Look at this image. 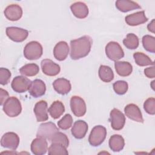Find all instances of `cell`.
<instances>
[{"label": "cell", "mask_w": 155, "mask_h": 155, "mask_svg": "<svg viewBox=\"0 0 155 155\" xmlns=\"http://www.w3.org/2000/svg\"><path fill=\"white\" fill-rule=\"evenodd\" d=\"M115 4L116 8L122 12H127L141 8L137 2L128 0H118L116 1Z\"/></svg>", "instance_id": "cell-23"}, {"label": "cell", "mask_w": 155, "mask_h": 155, "mask_svg": "<svg viewBox=\"0 0 155 155\" xmlns=\"http://www.w3.org/2000/svg\"><path fill=\"white\" fill-rule=\"evenodd\" d=\"M31 81L23 76H16L12 82V88L17 93H24L29 90Z\"/></svg>", "instance_id": "cell-9"}, {"label": "cell", "mask_w": 155, "mask_h": 155, "mask_svg": "<svg viewBox=\"0 0 155 155\" xmlns=\"http://www.w3.org/2000/svg\"><path fill=\"white\" fill-rule=\"evenodd\" d=\"M125 22L128 25L136 26L142 24L148 21V18L145 15L143 11L137 12L131 15H128L125 17Z\"/></svg>", "instance_id": "cell-19"}, {"label": "cell", "mask_w": 155, "mask_h": 155, "mask_svg": "<svg viewBox=\"0 0 155 155\" xmlns=\"http://www.w3.org/2000/svg\"><path fill=\"white\" fill-rule=\"evenodd\" d=\"M125 141L123 137L119 134H114L109 139V147L114 152L120 151L124 147Z\"/></svg>", "instance_id": "cell-25"}, {"label": "cell", "mask_w": 155, "mask_h": 155, "mask_svg": "<svg viewBox=\"0 0 155 155\" xmlns=\"http://www.w3.org/2000/svg\"><path fill=\"white\" fill-rule=\"evenodd\" d=\"M107 136V130L102 125L95 126L91 130L88 141L91 145L97 147L100 145L105 140Z\"/></svg>", "instance_id": "cell-4"}, {"label": "cell", "mask_w": 155, "mask_h": 155, "mask_svg": "<svg viewBox=\"0 0 155 155\" xmlns=\"http://www.w3.org/2000/svg\"><path fill=\"white\" fill-rule=\"evenodd\" d=\"M3 110L8 116L11 117H16L21 113V104L17 97L15 96L10 97L4 104Z\"/></svg>", "instance_id": "cell-2"}, {"label": "cell", "mask_w": 155, "mask_h": 155, "mask_svg": "<svg viewBox=\"0 0 155 155\" xmlns=\"http://www.w3.org/2000/svg\"><path fill=\"white\" fill-rule=\"evenodd\" d=\"M50 142L51 143H56L61 144L66 148H67L69 145V140L67 136H66V134L59 131L57 132L53 136V137L50 140Z\"/></svg>", "instance_id": "cell-33"}, {"label": "cell", "mask_w": 155, "mask_h": 155, "mask_svg": "<svg viewBox=\"0 0 155 155\" xmlns=\"http://www.w3.org/2000/svg\"><path fill=\"white\" fill-rule=\"evenodd\" d=\"M145 75L148 78H154L155 77V67L153 65L151 67H148L144 70Z\"/></svg>", "instance_id": "cell-38"}, {"label": "cell", "mask_w": 155, "mask_h": 155, "mask_svg": "<svg viewBox=\"0 0 155 155\" xmlns=\"http://www.w3.org/2000/svg\"><path fill=\"white\" fill-rule=\"evenodd\" d=\"M70 107L73 114L77 117L83 116L87 110L84 100L78 96H73L70 99Z\"/></svg>", "instance_id": "cell-8"}, {"label": "cell", "mask_w": 155, "mask_h": 155, "mask_svg": "<svg viewBox=\"0 0 155 155\" xmlns=\"http://www.w3.org/2000/svg\"><path fill=\"white\" fill-rule=\"evenodd\" d=\"M65 111V107L62 102L59 101H54L48 109V112L52 118L58 119Z\"/></svg>", "instance_id": "cell-26"}, {"label": "cell", "mask_w": 155, "mask_h": 155, "mask_svg": "<svg viewBox=\"0 0 155 155\" xmlns=\"http://www.w3.org/2000/svg\"><path fill=\"white\" fill-rule=\"evenodd\" d=\"M134 61L139 66L143 67L147 65H154V62L145 54L142 52H136L133 54Z\"/></svg>", "instance_id": "cell-28"}, {"label": "cell", "mask_w": 155, "mask_h": 155, "mask_svg": "<svg viewBox=\"0 0 155 155\" xmlns=\"http://www.w3.org/2000/svg\"><path fill=\"white\" fill-rule=\"evenodd\" d=\"M70 9L74 16L79 19L85 18L88 15V8L82 2H76L70 6Z\"/></svg>", "instance_id": "cell-21"}, {"label": "cell", "mask_w": 155, "mask_h": 155, "mask_svg": "<svg viewBox=\"0 0 155 155\" xmlns=\"http://www.w3.org/2000/svg\"><path fill=\"white\" fill-rule=\"evenodd\" d=\"M41 65L42 72L49 76H56L61 70L60 66L58 64L48 59H43L41 61Z\"/></svg>", "instance_id": "cell-12"}, {"label": "cell", "mask_w": 155, "mask_h": 155, "mask_svg": "<svg viewBox=\"0 0 155 155\" xmlns=\"http://www.w3.org/2000/svg\"><path fill=\"white\" fill-rule=\"evenodd\" d=\"M48 150V143L45 139L36 137L31 143V151L36 155H42L46 153Z\"/></svg>", "instance_id": "cell-15"}, {"label": "cell", "mask_w": 155, "mask_h": 155, "mask_svg": "<svg viewBox=\"0 0 155 155\" xmlns=\"http://www.w3.org/2000/svg\"><path fill=\"white\" fill-rule=\"evenodd\" d=\"M19 143V137L13 132H7L1 137V145L4 148L13 150H16Z\"/></svg>", "instance_id": "cell-10"}, {"label": "cell", "mask_w": 155, "mask_h": 155, "mask_svg": "<svg viewBox=\"0 0 155 155\" xmlns=\"http://www.w3.org/2000/svg\"><path fill=\"white\" fill-rule=\"evenodd\" d=\"M0 97H1V105H2L8 98V92L2 88H0Z\"/></svg>", "instance_id": "cell-39"}, {"label": "cell", "mask_w": 155, "mask_h": 155, "mask_svg": "<svg viewBox=\"0 0 155 155\" xmlns=\"http://www.w3.org/2000/svg\"><path fill=\"white\" fill-rule=\"evenodd\" d=\"M154 81H153L152 82H151V87H152V88H153V90H154Z\"/></svg>", "instance_id": "cell-41"}, {"label": "cell", "mask_w": 155, "mask_h": 155, "mask_svg": "<svg viewBox=\"0 0 155 155\" xmlns=\"http://www.w3.org/2000/svg\"><path fill=\"white\" fill-rule=\"evenodd\" d=\"M105 53L111 61H117L124 56V52L119 43L111 41L105 47Z\"/></svg>", "instance_id": "cell-6"}, {"label": "cell", "mask_w": 155, "mask_h": 155, "mask_svg": "<svg viewBox=\"0 0 155 155\" xmlns=\"http://www.w3.org/2000/svg\"><path fill=\"white\" fill-rule=\"evenodd\" d=\"M48 154L50 155L68 154V153L67 148L64 145L59 143H51V145L48 149Z\"/></svg>", "instance_id": "cell-32"}, {"label": "cell", "mask_w": 155, "mask_h": 155, "mask_svg": "<svg viewBox=\"0 0 155 155\" xmlns=\"http://www.w3.org/2000/svg\"><path fill=\"white\" fill-rule=\"evenodd\" d=\"M6 34L13 41L21 42L28 37V31L25 29L17 27H8L6 28Z\"/></svg>", "instance_id": "cell-7"}, {"label": "cell", "mask_w": 155, "mask_h": 155, "mask_svg": "<svg viewBox=\"0 0 155 155\" xmlns=\"http://www.w3.org/2000/svg\"><path fill=\"white\" fill-rule=\"evenodd\" d=\"M147 28L148 30V31L152 32V33H154V30H155V21L153 19L148 24L147 26Z\"/></svg>", "instance_id": "cell-40"}, {"label": "cell", "mask_w": 155, "mask_h": 155, "mask_svg": "<svg viewBox=\"0 0 155 155\" xmlns=\"http://www.w3.org/2000/svg\"><path fill=\"white\" fill-rule=\"evenodd\" d=\"M53 86L57 93L63 95L68 93L71 88L70 82L65 78L56 79L53 83Z\"/></svg>", "instance_id": "cell-22"}, {"label": "cell", "mask_w": 155, "mask_h": 155, "mask_svg": "<svg viewBox=\"0 0 155 155\" xmlns=\"http://www.w3.org/2000/svg\"><path fill=\"white\" fill-rule=\"evenodd\" d=\"M99 77L102 81L110 82L114 79V73L110 67L102 65L99 68Z\"/></svg>", "instance_id": "cell-27"}, {"label": "cell", "mask_w": 155, "mask_h": 155, "mask_svg": "<svg viewBox=\"0 0 155 155\" xmlns=\"http://www.w3.org/2000/svg\"><path fill=\"white\" fill-rule=\"evenodd\" d=\"M4 13L7 19L12 21H16L22 17V9L18 4H11L5 8Z\"/></svg>", "instance_id": "cell-16"}, {"label": "cell", "mask_w": 155, "mask_h": 155, "mask_svg": "<svg viewBox=\"0 0 155 155\" xmlns=\"http://www.w3.org/2000/svg\"><path fill=\"white\" fill-rule=\"evenodd\" d=\"M46 91V86L43 81L35 79L31 82L28 91L34 97H39L43 96Z\"/></svg>", "instance_id": "cell-17"}, {"label": "cell", "mask_w": 155, "mask_h": 155, "mask_svg": "<svg viewBox=\"0 0 155 155\" xmlns=\"http://www.w3.org/2000/svg\"><path fill=\"white\" fill-rule=\"evenodd\" d=\"M58 131L59 129L54 123L51 122H45L40 125L36 133V136L48 139L50 141L53 136Z\"/></svg>", "instance_id": "cell-5"}, {"label": "cell", "mask_w": 155, "mask_h": 155, "mask_svg": "<svg viewBox=\"0 0 155 155\" xmlns=\"http://www.w3.org/2000/svg\"><path fill=\"white\" fill-rule=\"evenodd\" d=\"M126 116L129 119L137 122H143V119L139 108L134 104H130L126 105L124 108Z\"/></svg>", "instance_id": "cell-14"}, {"label": "cell", "mask_w": 155, "mask_h": 155, "mask_svg": "<svg viewBox=\"0 0 155 155\" xmlns=\"http://www.w3.org/2000/svg\"><path fill=\"white\" fill-rule=\"evenodd\" d=\"M11 72L5 68H0V84L2 85L7 84L10 79Z\"/></svg>", "instance_id": "cell-37"}, {"label": "cell", "mask_w": 155, "mask_h": 155, "mask_svg": "<svg viewBox=\"0 0 155 155\" xmlns=\"http://www.w3.org/2000/svg\"><path fill=\"white\" fill-rule=\"evenodd\" d=\"M128 88V85L126 81H117L113 84V89L117 94H124L127 91Z\"/></svg>", "instance_id": "cell-34"}, {"label": "cell", "mask_w": 155, "mask_h": 155, "mask_svg": "<svg viewBox=\"0 0 155 155\" xmlns=\"http://www.w3.org/2000/svg\"><path fill=\"white\" fill-rule=\"evenodd\" d=\"M123 44L128 49H136L139 46V38L134 33H128L123 40Z\"/></svg>", "instance_id": "cell-30"}, {"label": "cell", "mask_w": 155, "mask_h": 155, "mask_svg": "<svg viewBox=\"0 0 155 155\" xmlns=\"http://www.w3.org/2000/svg\"><path fill=\"white\" fill-rule=\"evenodd\" d=\"M43 49L41 44L37 41H31L24 48V55L28 60H36L42 55Z\"/></svg>", "instance_id": "cell-3"}, {"label": "cell", "mask_w": 155, "mask_h": 155, "mask_svg": "<svg viewBox=\"0 0 155 155\" xmlns=\"http://www.w3.org/2000/svg\"><path fill=\"white\" fill-rule=\"evenodd\" d=\"M143 108L149 114L154 115L155 114V99L154 97L147 99L143 104Z\"/></svg>", "instance_id": "cell-36"}, {"label": "cell", "mask_w": 155, "mask_h": 155, "mask_svg": "<svg viewBox=\"0 0 155 155\" xmlns=\"http://www.w3.org/2000/svg\"><path fill=\"white\" fill-rule=\"evenodd\" d=\"M87 131L88 125L85 121L82 120L76 121L71 130L73 136L78 139H81L84 137Z\"/></svg>", "instance_id": "cell-20"}, {"label": "cell", "mask_w": 155, "mask_h": 155, "mask_svg": "<svg viewBox=\"0 0 155 155\" xmlns=\"http://www.w3.org/2000/svg\"><path fill=\"white\" fill-rule=\"evenodd\" d=\"M111 126L115 130H120L124 127L125 117L118 109L113 108L110 114Z\"/></svg>", "instance_id": "cell-11"}, {"label": "cell", "mask_w": 155, "mask_h": 155, "mask_svg": "<svg viewBox=\"0 0 155 155\" xmlns=\"http://www.w3.org/2000/svg\"><path fill=\"white\" fill-rule=\"evenodd\" d=\"M69 53V47L65 41L58 42L54 47L53 54L54 58L60 61L65 60Z\"/></svg>", "instance_id": "cell-18"}, {"label": "cell", "mask_w": 155, "mask_h": 155, "mask_svg": "<svg viewBox=\"0 0 155 155\" xmlns=\"http://www.w3.org/2000/svg\"><path fill=\"white\" fill-rule=\"evenodd\" d=\"M114 67L116 73L120 76H128L133 71V67L128 62L116 61Z\"/></svg>", "instance_id": "cell-24"}, {"label": "cell", "mask_w": 155, "mask_h": 155, "mask_svg": "<svg viewBox=\"0 0 155 155\" xmlns=\"http://www.w3.org/2000/svg\"><path fill=\"white\" fill-rule=\"evenodd\" d=\"M34 113L38 122L46 121L48 119L47 103L42 100L38 102L34 107Z\"/></svg>", "instance_id": "cell-13"}, {"label": "cell", "mask_w": 155, "mask_h": 155, "mask_svg": "<svg viewBox=\"0 0 155 155\" xmlns=\"http://www.w3.org/2000/svg\"><path fill=\"white\" fill-rule=\"evenodd\" d=\"M73 124V117L70 114H65L63 117L58 122V127L62 130L70 128Z\"/></svg>", "instance_id": "cell-35"}, {"label": "cell", "mask_w": 155, "mask_h": 155, "mask_svg": "<svg viewBox=\"0 0 155 155\" xmlns=\"http://www.w3.org/2000/svg\"><path fill=\"white\" fill-rule=\"evenodd\" d=\"M92 39L87 35L70 41V57L73 60L79 59L88 54L92 45Z\"/></svg>", "instance_id": "cell-1"}, {"label": "cell", "mask_w": 155, "mask_h": 155, "mask_svg": "<svg viewBox=\"0 0 155 155\" xmlns=\"http://www.w3.org/2000/svg\"><path fill=\"white\" fill-rule=\"evenodd\" d=\"M142 45L144 48L151 53L155 52V38L150 35H145L142 38Z\"/></svg>", "instance_id": "cell-31"}, {"label": "cell", "mask_w": 155, "mask_h": 155, "mask_svg": "<svg viewBox=\"0 0 155 155\" xmlns=\"http://www.w3.org/2000/svg\"><path fill=\"white\" fill-rule=\"evenodd\" d=\"M39 66L34 63L25 64L22 66L19 70L21 74L27 76H36L39 73Z\"/></svg>", "instance_id": "cell-29"}]
</instances>
